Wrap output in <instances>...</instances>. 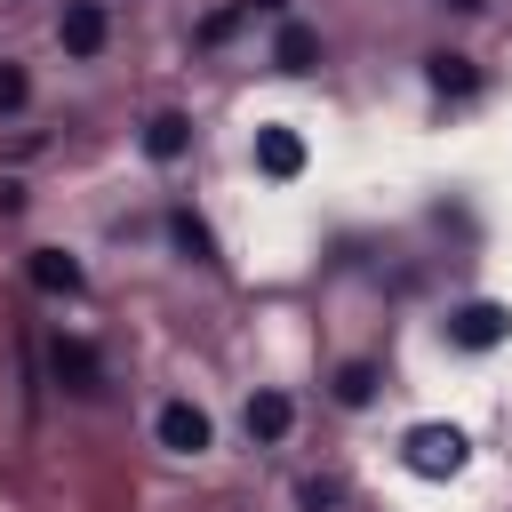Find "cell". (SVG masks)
Wrapping results in <instances>:
<instances>
[{"label":"cell","mask_w":512,"mask_h":512,"mask_svg":"<svg viewBox=\"0 0 512 512\" xmlns=\"http://www.w3.org/2000/svg\"><path fill=\"white\" fill-rule=\"evenodd\" d=\"M408 472H424V480L464 472V432H456V424H416V432H408Z\"/></svg>","instance_id":"6da1fadb"},{"label":"cell","mask_w":512,"mask_h":512,"mask_svg":"<svg viewBox=\"0 0 512 512\" xmlns=\"http://www.w3.org/2000/svg\"><path fill=\"white\" fill-rule=\"evenodd\" d=\"M448 336H456V344H464V352H488V344H504V336H512V312H504V304H488V296H480V304H464V312H456V320H448Z\"/></svg>","instance_id":"7a4b0ae2"},{"label":"cell","mask_w":512,"mask_h":512,"mask_svg":"<svg viewBox=\"0 0 512 512\" xmlns=\"http://www.w3.org/2000/svg\"><path fill=\"white\" fill-rule=\"evenodd\" d=\"M48 368H56V384H64V392H104V368H96V352H88L80 336H56Z\"/></svg>","instance_id":"3957f363"},{"label":"cell","mask_w":512,"mask_h":512,"mask_svg":"<svg viewBox=\"0 0 512 512\" xmlns=\"http://www.w3.org/2000/svg\"><path fill=\"white\" fill-rule=\"evenodd\" d=\"M152 432H160V448H176V456H200V448H208V416H200L192 400H168Z\"/></svg>","instance_id":"277c9868"},{"label":"cell","mask_w":512,"mask_h":512,"mask_svg":"<svg viewBox=\"0 0 512 512\" xmlns=\"http://www.w3.org/2000/svg\"><path fill=\"white\" fill-rule=\"evenodd\" d=\"M256 168L280 176V184L304 176V136H296V128H256Z\"/></svg>","instance_id":"5b68a950"},{"label":"cell","mask_w":512,"mask_h":512,"mask_svg":"<svg viewBox=\"0 0 512 512\" xmlns=\"http://www.w3.org/2000/svg\"><path fill=\"white\" fill-rule=\"evenodd\" d=\"M56 40H64L72 56H96V48H104V8H96V0H72L64 24H56Z\"/></svg>","instance_id":"8992f818"},{"label":"cell","mask_w":512,"mask_h":512,"mask_svg":"<svg viewBox=\"0 0 512 512\" xmlns=\"http://www.w3.org/2000/svg\"><path fill=\"white\" fill-rule=\"evenodd\" d=\"M272 64H280V72H312V64H320V32H312V24H280V32H272Z\"/></svg>","instance_id":"52a82bcc"},{"label":"cell","mask_w":512,"mask_h":512,"mask_svg":"<svg viewBox=\"0 0 512 512\" xmlns=\"http://www.w3.org/2000/svg\"><path fill=\"white\" fill-rule=\"evenodd\" d=\"M288 424H296V400L288 392H256L248 400V440H288Z\"/></svg>","instance_id":"ba28073f"},{"label":"cell","mask_w":512,"mask_h":512,"mask_svg":"<svg viewBox=\"0 0 512 512\" xmlns=\"http://www.w3.org/2000/svg\"><path fill=\"white\" fill-rule=\"evenodd\" d=\"M32 288H48V296H80V264H72L64 248H32Z\"/></svg>","instance_id":"9c48e42d"},{"label":"cell","mask_w":512,"mask_h":512,"mask_svg":"<svg viewBox=\"0 0 512 512\" xmlns=\"http://www.w3.org/2000/svg\"><path fill=\"white\" fill-rule=\"evenodd\" d=\"M184 144H192V120H184V112H160V120L144 128V152H152V160H176Z\"/></svg>","instance_id":"30bf717a"},{"label":"cell","mask_w":512,"mask_h":512,"mask_svg":"<svg viewBox=\"0 0 512 512\" xmlns=\"http://www.w3.org/2000/svg\"><path fill=\"white\" fill-rule=\"evenodd\" d=\"M168 232H176V248H184L192 264H216V240H208V224H200V216H176Z\"/></svg>","instance_id":"8fae6325"},{"label":"cell","mask_w":512,"mask_h":512,"mask_svg":"<svg viewBox=\"0 0 512 512\" xmlns=\"http://www.w3.org/2000/svg\"><path fill=\"white\" fill-rule=\"evenodd\" d=\"M336 400H344V408H368V400H376V368H368V360H352V368L336 376Z\"/></svg>","instance_id":"7c38bea8"},{"label":"cell","mask_w":512,"mask_h":512,"mask_svg":"<svg viewBox=\"0 0 512 512\" xmlns=\"http://www.w3.org/2000/svg\"><path fill=\"white\" fill-rule=\"evenodd\" d=\"M480 72H472V56H432V88H448V96H464Z\"/></svg>","instance_id":"4fadbf2b"},{"label":"cell","mask_w":512,"mask_h":512,"mask_svg":"<svg viewBox=\"0 0 512 512\" xmlns=\"http://www.w3.org/2000/svg\"><path fill=\"white\" fill-rule=\"evenodd\" d=\"M16 104H24V64L0 56V112H16Z\"/></svg>","instance_id":"5bb4252c"},{"label":"cell","mask_w":512,"mask_h":512,"mask_svg":"<svg viewBox=\"0 0 512 512\" xmlns=\"http://www.w3.org/2000/svg\"><path fill=\"white\" fill-rule=\"evenodd\" d=\"M440 8H456V16H472V8H488V0H440Z\"/></svg>","instance_id":"9a60e30c"},{"label":"cell","mask_w":512,"mask_h":512,"mask_svg":"<svg viewBox=\"0 0 512 512\" xmlns=\"http://www.w3.org/2000/svg\"><path fill=\"white\" fill-rule=\"evenodd\" d=\"M248 8H288V0H248Z\"/></svg>","instance_id":"2e32d148"}]
</instances>
